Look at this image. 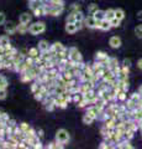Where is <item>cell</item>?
I'll return each instance as SVG.
<instances>
[{
	"instance_id": "6da1fadb",
	"label": "cell",
	"mask_w": 142,
	"mask_h": 149,
	"mask_svg": "<svg viewBox=\"0 0 142 149\" xmlns=\"http://www.w3.org/2000/svg\"><path fill=\"white\" fill-rule=\"evenodd\" d=\"M46 31V24L43 21H37V22H34L29 26V32L31 35H40V34H43Z\"/></svg>"
},
{
	"instance_id": "7a4b0ae2",
	"label": "cell",
	"mask_w": 142,
	"mask_h": 149,
	"mask_svg": "<svg viewBox=\"0 0 142 149\" xmlns=\"http://www.w3.org/2000/svg\"><path fill=\"white\" fill-rule=\"evenodd\" d=\"M69 139H71V136H69V133H68V130L66 129H58L57 130V133H56V141L57 143H62V144H67L68 142H69Z\"/></svg>"
},
{
	"instance_id": "3957f363",
	"label": "cell",
	"mask_w": 142,
	"mask_h": 149,
	"mask_svg": "<svg viewBox=\"0 0 142 149\" xmlns=\"http://www.w3.org/2000/svg\"><path fill=\"white\" fill-rule=\"evenodd\" d=\"M110 56H108L106 52H103V51H98L95 54V61L98 62H102L105 67H109V62H110Z\"/></svg>"
},
{
	"instance_id": "277c9868",
	"label": "cell",
	"mask_w": 142,
	"mask_h": 149,
	"mask_svg": "<svg viewBox=\"0 0 142 149\" xmlns=\"http://www.w3.org/2000/svg\"><path fill=\"white\" fill-rule=\"evenodd\" d=\"M69 60L73 62H80L83 61V56L78 51L77 47H69Z\"/></svg>"
},
{
	"instance_id": "5b68a950",
	"label": "cell",
	"mask_w": 142,
	"mask_h": 149,
	"mask_svg": "<svg viewBox=\"0 0 142 149\" xmlns=\"http://www.w3.org/2000/svg\"><path fill=\"white\" fill-rule=\"evenodd\" d=\"M83 22H84V26L88 27V29H97V22H98V20L93 15L85 16Z\"/></svg>"
},
{
	"instance_id": "8992f818",
	"label": "cell",
	"mask_w": 142,
	"mask_h": 149,
	"mask_svg": "<svg viewBox=\"0 0 142 149\" xmlns=\"http://www.w3.org/2000/svg\"><path fill=\"white\" fill-rule=\"evenodd\" d=\"M98 93H97V90H90L86 93H84V98L89 102V104H94L95 101L98 100Z\"/></svg>"
},
{
	"instance_id": "52a82bcc",
	"label": "cell",
	"mask_w": 142,
	"mask_h": 149,
	"mask_svg": "<svg viewBox=\"0 0 142 149\" xmlns=\"http://www.w3.org/2000/svg\"><path fill=\"white\" fill-rule=\"evenodd\" d=\"M102 109H99L97 106H94V104H91V106H89V107H86V112L85 113L86 114H89V116H91L94 119H98V117H99V114L102 113Z\"/></svg>"
},
{
	"instance_id": "ba28073f",
	"label": "cell",
	"mask_w": 142,
	"mask_h": 149,
	"mask_svg": "<svg viewBox=\"0 0 142 149\" xmlns=\"http://www.w3.org/2000/svg\"><path fill=\"white\" fill-rule=\"evenodd\" d=\"M54 103H56V107H58V108L64 109V108H67V106L69 102L62 96H54Z\"/></svg>"
},
{
	"instance_id": "9c48e42d",
	"label": "cell",
	"mask_w": 142,
	"mask_h": 149,
	"mask_svg": "<svg viewBox=\"0 0 142 149\" xmlns=\"http://www.w3.org/2000/svg\"><path fill=\"white\" fill-rule=\"evenodd\" d=\"M5 34L6 35H14L15 32H17V25H15L12 21H10V22H6V25H5Z\"/></svg>"
},
{
	"instance_id": "30bf717a",
	"label": "cell",
	"mask_w": 142,
	"mask_h": 149,
	"mask_svg": "<svg viewBox=\"0 0 142 149\" xmlns=\"http://www.w3.org/2000/svg\"><path fill=\"white\" fill-rule=\"evenodd\" d=\"M117 122H119V119H116L115 117H110V118H108V119L104 122V125H105V127H106L108 129L114 130V129L116 128Z\"/></svg>"
},
{
	"instance_id": "8fae6325",
	"label": "cell",
	"mask_w": 142,
	"mask_h": 149,
	"mask_svg": "<svg viewBox=\"0 0 142 149\" xmlns=\"http://www.w3.org/2000/svg\"><path fill=\"white\" fill-rule=\"evenodd\" d=\"M109 45H110V47H113V49H119L122 45V41L119 36H111L109 40Z\"/></svg>"
},
{
	"instance_id": "7c38bea8",
	"label": "cell",
	"mask_w": 142,
	"mask_h": 149,
	"mask_svg": "<svg viewBox=\"0 0 142 149\" xmlns=\"http://www.w3.org/2000/svg\"><path fill=\"white\" fill-rule=\"evenodd\" d=\"M49 5H51V4H49ZM63 10H64V6H52L51 5V9H49V11H48V15L49 16H59L63 13Z\"/></svg>"
},
{
	"instance_id": "4fadbf2b",
	"label": "cell",
	"mask_w": 142,
	"mask_h": 149,
	"mask_svg": "<svg viewBox=\"0 0 142 149\" xmlns=\"http://www.w3.org/2000/svg\"><path fill=\"white\" fill-rule=\"evenodd\" d=\"M116 76L113 73V71L110 68H106V70H104V72H103V80L104 81H106V82H110V81H113V80H115Z\"/></svg>"
},
{
	"instance_id": "5bb4252c",
	"label": "cell",
	"mask_w": 142,
	"mask_h": 149,
	"mask_svg": "<svg viewBox=\"0 0 142 149\" xmlns=\"http://www.w3.org/2000/svg\"><path fill=\"white\" fill-rule=\"evenodd\" d=\"M66 47H64V45H62L61 42H54L53 45H51V47H49V51L53 54V55H56L57 52H61V51H63Z\"/></svg>"
},
{
	"instance_id": "9a60e30c",
	"label": "cell",
	"mask_w": 142,
	"mask_h": 149,
	"mask_svg": "<svg viewBox=\"0 0 142 149\" xmlns=\"http://www.w3.org/2000/svg\"><path fill=\"white\" fill-rule=\"evenodd\" d=\"M115 148H120V149H132L134 148V146L130 143V141H126V139H122V141H120Z\"/></svg>"
},
{
	"instance_id": "2e32d148",
	"label": "cell",
	"mask_w": 142,
	"mask_h": 149,
	"mask_svg": "<svg viewBox=\"0 0 142 149\" xmlns=\"http://www.w3.org/2000/svg\"><path fill=\"white\" fill-rule=\"evenodd\" d=\"M31 20H32V15L29 14V13H22L20 15V19H19L20 22H22V24H27V25L31 22Z\"/></svg>"
},
{
	"instance_id": "e0dca14e",
	"label": "cell",
	"mask_w": 142,
	"mask_h": 149,
	"mask_svg": "<svg viewBox=\"0 0 142 149\" xmlns=\"http://www.w3.org/2000/svg\"><path fill=\"white\" fill-rule=\"evenodd\" d=\"M110 29H113V27H111V24H110L109 20L104 19V20L100 21V27H99V30H102V31H109Z\"/></svg>"
},
{
	"instance_id": "ac0fdd59",
	"label": "cell",
	"mask_w": 142,
	"mask_h": 149,
	"mask_svg": "<svg viewBox=\"0 0 142 149\" xmlns=\"http://www.w3.org/2000/svg\"><path fill=\"white\" fill-rule=\"evenodd\" d=\"M20 81L22 83H29V82H32L34 80L29 72H22V73H20Z\"/></svg>"
},
{
	"instance_id": "d6986e66",
	"label": "cell",
	"mask_w": 142,
	"mask_h": 149,
	"mask_svg": "<svg viewBox=\"0 0 142 149\" xmlns=\"http://www.w3.org/2000/svg\"><path fill=\"white\" fill-rule=\"evenodd\" d=\"M38 50H40V52H43V51H47L49 50V47H51V45H49L46 40H41L40 42H38Z\"/></svg>"
},
{
	"instance_id": "ffe728a7",
	"label": "cell",
	"mask_w": 142,
	"mask_h": 149,
	"mask_svg": "<svg viewBox=\"0 0 142 149\" xmlns=\"http://www.w3.org/2000/svg\"><path fill=\"white\" fill-rule=\"evenodd\" d=\"M32 14H34V16H36V17L45 16V15H46V13H45V8H43V5H41V6H38V8H36L35 10L32 11Z\"/></svg>"
},
{
	"instance_id": "44dd1931",
	"label": "cell",
	"mask_w": 142,
	"mask_h": 149,
	"mask_svg": "<svg viewBox=\"0 0 142 149\" xmlns=\"http://www.w3.org/2000/svg\"><path fill=\"white\" fill-rule=\"evenodd\" d=\"M17 32H19L20 35H25L26 32H29V25L20 22V24L17 25Z\"/></svg>"
},
{
	"instance_id": "7402d4cb",
	"label": "cell",
	"mask_w": 142,
	"mask_h": 149,
	"mask_svg": "<svg viewBox=\"0 0 142 149\" xmlns=\"http://www.w3.org/2000/svg\"><path fill=\"white\" fill-rule=\"evenodd\" d=\"M64 29H66V31L68 32V34H71V35L75 34V32L78 31L75 24H68V22H66V27H64Z\"/></svg>"
},
{
	"instance_id": "603a6c76",
	"label": "cell",
	"mask_w": 142,
	"mask_h": 149,
	"mask_svg": "<svg viewBox=\"0 0 142 149\" xmlns=\"http://www.w3.org/2000/svg\"><path fill=\"white\" fill-rule=\"evenodd\" d=\"M93 16L97 19L98 21H102V20H104V19H105V10H100V9H99V10H97L93 14Z\"/></svg>"
},
{
	"instance_id": "cb8c5ba5",
	"label": "cell",
	"mask_w": 142,
	"mask_h": 149,
	"mask_svg": "<svg viewBox=\"0 0 142 149\" xmlns=\"http://www.w3.org/2000/svg\"><path fill=\"white\" fill-rule=\"evenodd\" d=\"M8 86H9V81L6 80V77L0 74V90H6Z\"/></svg>"
},
{
	"instance_id": "d4e9b609",
	"label": "cell",
	"mask_w": 142,
	"mask_h": 149,
	"mask_svg": "<svg viewBox=\"0 0 142 149\" xmlns=\"http://www.w3.org/2000/svg\"><path fill=\"white\" fill-rule=\"evenodd\" d=\"M115 17V9H108V10H105V19L106 20H113V19Z\"/></svg>"
},
{
	"instance_id": "484cf974",
	"label": "cell",
	"mask_w": 142,
	"mask_h": 149,
	"mask_svg": "<svg viewBox=\"0 0 142 149\" xmlns=\"http://www.w3.org/2000/svg\"><path fill=\"white\" fill-rule=\"evenodd\" d=\"M82 120H83V123L84 124H86V125H90V124H93V122H94V118L91 117V116H89V114H84L83 116V118H82Z\"/></svg>"
},
{
	"instance_id": "4316f807",
	"label": "cell",
	"mask_w": 142,
	"mask_h": 149,
	"mask_svg": "<svg viewBox=\"0 0 142 149\" xmlns=\"http://www.w3.org/2000/svg\"><path fill=\"white\" fill-rule=\"evenodd\" d=\"M40 50H38V47H31V49H29V55L27 56H31V57H37V56H40Z\"/></svg>"
},
{
	"instance_id": "83f0119b",
	"label": "cell",
	"mask_w": 142,
	"mask_h": 149,
	"mask_svg": "<svg viewBox=\"0 0 142 149\" xmlns=\"http://www.w3.org/2000/svg\"><path fill=\"white\" fill-rule=\"evenodd\" d=\"M30 3V9H31V10H35V9L36 8H38V6H41V5H43V1H42V0H36V1H29Z\"/></svg>"
},
{
	"instance_id": "f1b7e54d",
	"label": "cell",
	"mask_w": 142,
	"mask_h": 149,
	"mask_svg": "<svg viewBox=\"0 0 142 149\" xmlns=\"http://www.w3.org/2000/svg\"><path fill=\"white\" fill-rule=\"evenodd\" d=\"M115 17L122 21L123 19H125V11H123L122 9H115Z\"/></svg>"
},
{
	"instance_id": "f546056e",
	"label": "cell",
	"mask_w": 142,
	"mask_h": 149,
	"mask_svg": "<svg viewBox=\"0 0 142 149\" xmlns=\"http://www.w3.org/2000/svg\"><path fill=\"white\" fill-rule=\"evenodd\" d=\"M52 56H53V54H52L49 50H47V51H43V52H41V57H42L43 60H46V61H48V60H51V58H52Z\"/></svg>"
},
{
	"instance_id": "4dcf8cb0",
	"label": "cell",
	"mask_w": 142,
	"mask_h": 149,
	"mask_svg": "<svg viewBox=\"0 0 142 149\" xmlns=\"http://www.w3.org/2000/svg\"><path fill=\"white\" fill-rule=\"evenodd\" d=\"M127 100V92L125 91H121L117 93V101L119 102H125Z\"/></svg>"
},
{
	"instance_id": "1f68e13d",
	"label": "cell",
	"mask_w": 142,
	"mask_h": 149,
	"mask_svg": "<svg viewBox=\"0 0 142 149\" xmlns=\"http://www.w3.org/2000/svg\"><path fill=\"white\" fill-rule=\"evenodd\" d=\"M75 21H77L75 13H69V15H68L67 19H66V22H68V24H74Z\"/></svg>"
},
{
	"instance_id": "d6a6232c",
	"label": "cell",
	"mask_w": 142,
	"mask_h": 149,
	"mask_svg": "<svg viewBox=\"0 0 142 149\" xmlns=\"http://www.w3.org/2000/svg\"><path fill=\"white\" fill-rule=\"evenodd\" d=\"M134 136H135V132H132V130H125L123 132V139H126V141H131Z\"/></svg>"
},
{
	"instance_id": "836d02e7",
	"label": "cell",
	"mask_w": 142,
	"mask_h": 149,
	"mask_svg": "<svg viewBox=\"0 0 142 149\" xmlns=\"http://www.w3.org/2000/svg\"><path fill=\"white\" fill-rule=\"evenodd\" d=\"M130 98L134 101V102H136V103H139V102L141 101V98H142V96L140 95L139 92H135V93H132V95L130 96Z\"/></svg>"
},
{
	"instance_id": "e575fe53",
	"label": "cell",
	"mask_w": 142,
	"mask_h": 149,
	"mask_svg": "<svg viewBox=\"0 0 142 149\" xmlns=\"http://www.w3.org/2000/svg\"><path fill=\"white\" fill-rule=\"evenodd\" d=\"M97 10H99V8H98V5L97 4H90V5L88 6V13H89V15H93V14L97 11Z\"/></svg>"
},
{
	"instance_id": "d590c367",
	"label": "cell",
	"mask_w": 142,
	"mask_h": 149,
	"mask_svg": "<svg viewBox=\"0 0 142 149\" xmlns=\"http://www.w3.org/2000/svg\"><path fill=\"white\" fill-rule=\"evenodd\" d=\"M75 104H77L78 108H86V107H88V104H89V102L86 101L85 98H83V100L79 101V102H78V103H75Z\"/></svg>"
},
{
	"instance_id": "8d00e7d4",
	"label": "cell",
	"mask_w": 142,
	"mask_h": 149,
	"mask_svg": "<svg viewBox=\"0 0 142 149\" xmlns=\"http://www.w3.org/2000/svg\"><path fill=\"white\" fill-rule=\"evenodd\" d=\"M19 127H20V129H21V132H24V133H26V132H29V130L31 129V127H30V124H27V123H25V122H22V123H20V124H19Z\"/></svg>"
},
{
	"instance_id": "74e56055",
	"label": "cell",
	"mask_w": 142,
	"mask_h": 149,
	"mask_svg": "<svg viewBox=\"0 0 142 149\" xmlns=\"http://www.w3.org/2000/svg\"><path fill=\"white\" fill-rule=\"evenodd\" d=\"M48 3L51 4L52 6H64V3H63V0H49Z\"/></svg>"
},
{
	"instance_id": "f35d334b",
	"label": "cell",
	"mask_w": 142,
	"mask_h": 149,
	"mask_svg": "<svg viewBox=\"0 0 142 149\" xmlns=\"http://www.w3.org/2000/svg\"><path fill=\"white\" fill-rule=\"evenodd\" d=\"M10 42V40H9V35H1L0 36V45L4 46Z\"/></svg>"
},
{
	"instance_id": "ab89813d",
	"label": "cell",
	"mask_w": 142,
	"mask_h": 149,
	"mask_svg": "<svg viewBox=\"0 0 142 149\" xmlns=\"http://www.w3.org/2000/svg\"><path fill=\"white\" fill-rule=\"evenodd\" d=\"M19 148H21V149H29V148H32V147H31V144L27 141H21L19 143Z\"/></svg>"
},
{
	"instance_id": "60d3db41",
	"label": "cell",
	"mask_w": 142,
	"mask_h": 149,
	"mask_svg": "<svg viewBox=\"0 0 142 149\" xmlns=\"http://www.w3.org/2000/svg\"><path fill=\"white\" fill-rule=\"evenodd\" d=\"M115 66H119V60L116 57H111L110 58V62H109V68H113Z\"/></svg>"
},
{
	"instance_id": "b9f144b4",
	"label": "cell",
	"mask_w": 142,
	"mask_h": 149,
	"mask_svg": "<svg viewBox=\"0 0 142 149\" xmlns=\"http://www.w3.org/2000/svg\"><path fill=\"white\" fill-rule=\"evenodd\" d=\"M135 35L139 37V39H142V25H137L135 27Z\"/></svg>"
},
{
	"instance_id": "7bdbcfd3",
	"label": "cell",
	"mask_w": 142,
	"mask_h": 149,
	"mask_svg": "<svg viewBox=\"0 0 142 149\" xmlns=\"http://www.w3.org/2000/svg\"><path fill=\"white\" fill-rule=\"evenodd\" d=\"M120 22H121V20H119V19H116V17H114L113 20H110L111 27H119V26H120Z\"/></svg>"
},
{
	"instance_id": "ee69618b",
	"label": "cell",
	"mask_w": 142,
	"mask_h": 149,
	"mask_svg": "<svg viewBox=\"0 0 142 149\" xmlns=\"http://www.w3.org/2000/svg\"><path fill=\"white\" fill-rule=\"evenodd\" d=\"M84 14L82 13V10H79V11H77L75 13V19H77V21H83L84 20Z\"/></svg>"
},
{
	"instance_id": "f6af8a7d",
	"label": "cell",
	"mask_w": 142,
	"mask_h": 149,
	"mask_svg": "<svg viewBox=\"0 0 142 149\" xmlns=\"http://www.w3.org/2000/svg\"><path fill=\"white\" fill-rule=\"evenodd\" d=\"M38 88H40V83H37L36 81L31 83V91H32V93L37 92V91H38Z\"/></svg>"
},
{
	"instance_id": "bcb514c9",
	"label": "cell",
	"mask_w": 142,
	"mask_h": 149,
	"mask_svg": "<svg viewBox=\"0 0 142 149\" xmlns=\"http://www.w3.org/2000/svg\"><path fill=\"white\" fill-rule=\"evenodd\" d=\"M69 10H71V13H77V11H79V10H80V5H78V4H72L71 8H69Z\"/></svg>"
},
{
	"instance_id": "7dc6e473",
	"label": "cell",
	"mask_w": 142,
	"mask_h": 149,
	"mask_svg": "<svg viewBox=\"0 0 142 149\" xmlns=\"http://www.w3.org/2000/svg\"><path fill=\"white\" fill-rule=\"evenodd\" d=\"M34 97H35V100H36V101H40V102L45 98V96H43L41 92H35V93H34Z\"/></svg>"
},
{
	"instance_id": "c3c4849f",
	"label": "cell",
	"mask_w": 142,
	"mask_h": 149,
	"mask_svg": "<svg viewBox=\"0 0 142 149\" xmlns=\"http://www.w3.org/2000/svg\"><path fill=\"white\" fill-rule=\"evenodd\" d=\"M99 148L100 149H109V148H111V146L108 143V142H105V141H103L102 143L99 144Z\"/></svg>"
},
{
	"instance_id": "681fc988",
	"label": "cell",
	"mask_w": 142,
	"mask_h": 149,
	"mask_svg": "<svg viewBox=\"0 0 142 149\" xmlns=\"http://www.w3.org/2000/svg\"><path fill=\"white\" fill-rule=\"evenodd\" d=\"M8 97V91L6 90H0V100H5Z\"/></svg>"
},
{
	"instance_id": "f907efd6",
	"label": "cell",
	"mask_w": 142,
	"mask_h": 149,
	"mask_svg": "<svg viewBox=\"0 0 142 149\" xmlns=\"http://www.w3.org/2000/svg\"><path fill=\"white\" fill-rule=\"evenodd\" d=\"M0 120H3V122L8 123L9 120H10V116H9L8 113H5V112H4V113H3V117H1V119H0Z\"/></svg>"
},
{
	"instance_id": "816d5d0a",
	"label": "cell",
	"mask_w": 142,
	"mask_h": 149,
	"mask_svg": "<svg viewBox=\"0 0 142 149\" xmlns=\"http://www.w3.org/2000/svg\"><path fill=\"white\" fill-rule=\"evenodd\" d=\"M5 20H6L5 14H4L3 11H0V25H4V24H5Z\"/></svg>"
},
{
	"instance_id": "f5cc1de1",
	"label": "cell",
	"mask_w": 142,
	"mask_h": 149,
	"mask_svg": "<svg viewBox=\"0 0 142 149\" xmlns=\"http://www.w3.org/2000/svg\"><path fill=\"white\" fill-rule=\"evenodd\" d=\"M121 66L130 67V66H131V60H130V58H123V61H122V63H121Z\"/></svg>"
},
{
	"instance_id": "db71d44e",
	"label": "cell",
	"mask_w": 142,
	"mask_h": 149,
	"mask_svg": "<svg viewBox=\"0 0 142 149\" xmlns=\"http://www.w3.org/2000/svg\"><path fill=\"white\" fill-rule=\"evenodd\" d=\"M12 49H14V47H12V45H11L10 42L6 44V45H4V51H5V52H10Z\"/></svg>"
},
{
	"instance_id": "11a10c76",
	"label": "cell",
	"mask_w": 142,
	"mask_h": 149,
	"mask_svg": "<svg viewBox=\"0 0 142 149\" xmlns=\"http://www.w3.org/2000/svg\"><path fill=\"white\" fill-rule=\"evenodd\" d=\"M121 72H122L123 74H126V76H129V73H130V67L121 66Z\"/></svg>"
},
{
	"instance_id": "9f6ffc18",
	"label": "cell",
	"mask_w": 142,
	"mask_h": 149,
	"mask_svg": "<svg viewBox=\"0 0 142 149\" xmlns=\"http://www.w3.org/2000/svg\"><path fill=\"white\" fill-rule=\"evenodd\" d=\"M74 24H75V26H77L78 30H82V29L84 27V22H83V21H75Z\"/></svg>"
},
{
	"instance_id": "6f0895ef",
	"label": "cell",
	"mask_w": 142,
	"mask_h": 149,
	"mask_svg": "<svg viewBox=\"0 0 142 149\" xmlns=\"http://www.w3.org/2000/svg\"><path fill=\"white\" fill-rule=\"evenodd\" d=\"M32 148L34 149H41V148H43V146H42V143H41V142H38V143H36Z\"/></svg>"
},
{
	"instance_id": "680465c9",
	"label": "cell",
	"mask_w": 142,
	"mask_h": 149,
	"mask_svg": "<svg viewBox=\"0 0 142 149\" xmlns=\"http://www.w3.org/2000/svg\"><path fill=\"white\" fill-rule=\"evenodd\" d=\"M37 136H38L40 139H42V138H43L45 134H43V130H42V129H38V130H37Z\"/></svg>"
},
{
	"instance_id": "91938a15",
	"label": "cell",
	"mask_w": 142,
	"mask_h": 149,
	"mask_svg": "<svg viewBox=\"0 0 142 149\" xmlns=\"http://www.w3.org/2000/svg\"><path fill=\"white\" fill-rule=\"evenodd\" d=\"M137 68L141 70V71H142V58H140L139 61H137Z\"/></svg>"
},
{
	"instance_id": "94428289",
	"label": "cell",
	"mask_w": 142,
	"mask_h": 149,
	"mask_svg": "<svg viewBox=\"0 0 142 149\" xmlns=\"http://www.w3.org/2000/svg\"><path fill=\"white\" fill-rule=\"evenodd\" d=\"M137 20H140V21H142V10H140L139 13H137Z\"/></svg>"
},
{
	"instance_id": "6125c7cd",
	"label": "cell",
	"mask_w": 142,
	"mask_h": 149,
	"mask_svg": "<svg viewBox=\"0 0 142 149\" xmlns=\"http://www.w3.org/2000/svg\"><path fill=\"white\" fill-rule=\"evenodd\" d=\"M8 124H9V125H16V120H14V119L10 118V120L8 122Z\"/></svg>"
},
{
	"instance_id": "be15d7a7",
	"label": "cell",
	"mask_w": 142,
	"mask_h": 149,
	"mask_svg": "<svg viewBox=\"0 0 142 149\" xmlns=\"http://www.w3.org/2000/svg\"><path fill=\"white\" fill-rule=\"evenodd\" d=\"M139 127H140V129H141V132H142V119L139 122Z\"/></svg>"
},
{
	"instance_id": "e7e4bbea",
	"label": "cell",
	"mask_w": 142,
	"mask_h": 149,
	"mask_svg": "<svg viewBox=\"0 0 142 149\" xmlns=\"http://www.w3.org/2000/svg\"><path fill=\"white\" fill-rule=\"evenodd\" d=\"M139 93L142 96V85H141V86H140V88H139Z\"/></svg>"
},
{
	"instance_id": "03108f58",
	"label": "cell",
	"mask_w": 142,
	"mask_h": 149,
	"mask_svg": "<svg viewBox=\"0 0 142 149\" xmlns=\"http://www.w3.org/2000/svg\"><path fill=\"white\" fill-rule=\"evenodd\" d=\"M3 113H4V112L0 111V119H1V117H3Z\"/></svg>"
}]
</instances>
